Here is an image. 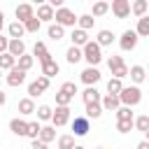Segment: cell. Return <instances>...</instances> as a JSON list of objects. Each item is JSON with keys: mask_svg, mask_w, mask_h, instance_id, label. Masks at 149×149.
I'll list each match as a JSON object with an SVG mask.
<instances>
[{"mask_svg": "<svg viewBox=\"0 0 149 149\" xmlns=\"http://www.w3.org/2000/svg\"><path fill=\"white\" fill-rule=\"evenodd\" d=\"M81 56H84V61L88 63V68H95V65L102 61V49L95 44V40H88V42L81 47Z\"/></svg>", "mask_w": 149, "mask_h": 149, "instance_id": "obj_1", "label": "cell"}, {"mask_svg": "<svg viewBox=\"0 0 149 149\" xmlns=\"http://www.w3.org/2000/svg\"><path fill=\"white\" fill-rule=\"evenodd\" d=\"M140 100H142V91H140V86H123L121 93H119V102H121V107H135Z\"/></svg>", "mask_w": 149, "mask_h": 149, "instance_id": "obj_2", "label": "cell"}, {"mask_svg": "<svg viewBox=\"0 0 149 149\" xmlns=\"http://www.w3.org/2000/svg\"><path fill=\"white\" fill-rule=\"evenodd\" d=\"M107 68H109V72H112L114 79L128 77V65H126V61H123L121 56H109V58H107Z\"/></svg>", "mask_w": 149, "mask_h": 149, "instance_id": "obj_3", "label": "cell"}, {"mask_svg": "<svg viewBox=\"0 0 149 149\" xmlns=\"http://www.w3.org/2000/svg\"><path fill=\"white\" fill-rule=\"evenodd\" d=\"M54 19H56V23H58L61 28H68V26H72V28H74V23H77V14H74L72 9H68V7L56 9Z\"/></svg>", "mask_w": 149, "mask_h": 149, "instance_id": "obj_4", "label": "cell"}, {"mask_svg": "<svg viewBox=\"0 0 149 149\" xmlns=\"http://www.w3.org/2000/svg\"><path fill=\"white\" fill-rule=\"evenodd\" d=\"M137 33L135 30H123L121 33V37H119V47H121V51H133L135 47H137Z\"/></svg>", "mask_w": 149, "mask_h": 149, "instance_id": "obj_5", "label": "cell"}, {"mask_svg": "<svg viewBox=\"0 0 149 149\" xmlns=\"http://www.w3.org/2000/svg\"><path fill=\"white\" fill-rule=\"evenodd\" d=\"M47 88H49V79L40 74L35 81H30V84H28V98H37V95H42Z\"/></svg>", "mask_w": 149, "mask_h": 149, "instance_id": "obj_6", "label": "cell"}, {"mask_svg": "<svg viewBox=\"0 0 149 149\" xmlns=\"http://www.w3.org/2000/svg\"><path fill=\"white\" fill-rule=\"evenodd\" d=\"M109 9H112V14L116 19H128L130 16V2L128 0H112Z\"/></svg>", "mask_w": 149, "mask_h": 149, "instance_id": "obj_7", "label": "cell"}, {"mask_svg": "<svg viewBox=\"0 0 149 149\" xmlns=\"http://www.w3.org/2000/svg\"><path fill=\"white\" fill-rule=\"evenodd\" d=\"M70 121V107H56L54 114H51V126L54 128H61Z\"/></svg>", "mask_w": 149, "mask_h": 149, "instance_id": "obj_8", "label": "cell"}, {"mask_svg": "<svg viewBox=\"0 0 149 149\" xmlns=\"http://www.w3.org/2000/svg\"><path fill=\"white\" fill-rule=\"evenodd\" d=\"M88 130H91V123H88V119H86L84 114H79V116L72 119V133H74L77 137H84Z\"/></svg>", "mask_w": 149, "mask_h": 149, "instance_id": "obj_9", "label": "cell"}, {"mask_svg": "<svg viewBox=\"0 0 149 149\" xmlns=\"http://www.w3.org/2000/svg\"><path fill=\"white\" fill-rule=\"evenodd\" d=\"M14 14H16V21H19V23H26L28 19H33V16H35V9H33V5L21 2V5H16Z\"/></svg>", "mask_w": 149, "mask_h": 149, "instance_id": "obj_10", "label": "cell"}, {"mask_svg": "<svg viewBox=\"0 0 149 149\" xmlns=\"http://www.w3.org/2000/svg\"><path fill=\"white\" fill-rule=\"evenodd\" d=\"M79 77H81V81H84L86 86H95V84L100 81V77H102V74H100V70H98V68H86V70H81V74H79Z\"/></svg>", "mask_w": 149, "mask_h": 149, "instance_id": "obj_11", "label": "cell"}, {"mask_svg": "<svg viewBox=\"0 0 149 149\" xmlns=\"http://www.w3.org/2000/svg\"><path fill=\"white\" fill-rule=\"evenodd\" d=\"M5 81H7L9 86H14V88H16V86H21V84L26 81V72H23V70H19V68L14 65V68H12L9 72H7V77H5Z\"/></svg>", "mask_w": 149, "mask_h": 149, "instance_id": "obj_12", "label": "cell"}, {"mask_svg": "<svg viewBox=\"0 0 149 149\" xmlns=\"http://www.w3.org/2000/svg\"><path fill=\"white\" fill-rule=\"evenodd\" d=\"M100 107H102V112H116V109L121 107L119 95H109V93H105V95L100 98Z\"/></svg>", "mask_w": 149, "mask_h": 149, "instance_id": "obj_13", "label": "cell"}, {"mask_svg": "<svg viewBox=\"0 0 149 149\" xmlns=\"http://www.w3.org/2000/svg\"><path fill=\"white\" fill-rule=\"evenodd\" d=\"M35 56H37V61H40L42 65L51 61V54H49V49H47L44 42H35V47H33V58H35Z\"/></svg>", "mask_w": 149, "mask_h": 149, "instance_id": "obj_14", "label": "cell"}, {"mask_svg": "<svg viewBox=\"0 0 149 149\" xmlns=\"http://www.w3.org/2000/svg\"><path fill=\"white\" fill-rule=\"evenodd\" d=\"M128 77H130L133 86H137V84H142L147 79V70L142 65H133V68H128Z\"/></svg>", "mask_w": 149, "mask_h": 149, "instance_id": "obj_15", "label": "cell"}, {"mask_svg": "<svg viewBox=\"0 0 149 149\" xmlns=\"http://www.w3.org/2000/svg\"><path fill=\"white\" fill-rule=\"evenodd\" d=\"M16 109H19V114L21 116H30V114H35V100L33 98H21L19 100V105H16Z\"/></svg>", "mask_w": 149, "mask_h": 149, "instance_id": "obj_16", "label": "cell"}, {"mask_svg": "<svg viewBox=\"0 0 149 149\" xmlns=\"http://www.w3.org/2000/svg\"><path fill=\"white\" fill-rule=\"evenodd\" d=\"M9 130H12L14 135H19V137H26V130H28V121H26V119H19V116H14V119L9 121Z\"/></svg>", "mask_w": 149, "mask_h": 149, "instance_id": "obj_17", "label": "cell"}, {"mask_svg": "<svg viewBox=\"0 0 149 149\" xmlns=\"http://www.w3.org/2000/svg\"><path fill=\"white\" fill-rule=\"evenodd\" d=\"M81 100H84V105H95V102H100V91L95 86H86L81 93Z\"/></svg>", "mask_w": 149, "mask_h": 149, "instance_id": "obj_18", "label": "cell"}, {"mask_svg": "<svg viewBox=\"0 0 149 149\" xmlns=\"http://www.w3.org/2000/svg\"><path fill=\"white\" fill-rule=\"evenodd\" d=\"M7 54H12L14 58H21V56L26 54V44H23V40H9Z\"/></svg>", "mask_w": 149, "mask_h": 149, "instance_id": "obj_19", "label": "cell"}, {"mask_svg": "<svg viewBox=\"0 0 149 149\" xmlns=\"http://www.w3.org/2000/svg\"><path fill=\"white\" fill-rule=\"evenodd\" d=\"M54 14H56V9L51 7V5H37V19L40 21H54Z\"/></svg>", "mask_w": 149, "mask_h": 149, "instance_id": "obj_20", "label": "cell"}, {"mask_svg": "<svg viewBox=\"0 0 149 149\" xmlns=\"http://www.w3.org/2000/svg\"><path fill=\"white\" fill-rule=\"evenodd\" d=\"M70 40H72V47H84L86 42H88V33L86 30H79V28H74L72 30V35H70Z\"/></svg>", "mask_w": 149, "mask_h": 149, "instance_id": "obj_21", "label": "cell"}, {"mask_svg": "<svg viewBox=\"0 0 149 149\" xmlns=\"http://www.w3.org/2000/svg\"><path fill=\"white\" fill-rule=\"evenodd\" d=\"M130 12H133L137 19H142V16H147V12H149V2H147V0H135V2L130 5Z\"/></svg>", "mask_w": 149, "mask_h": 149, "instance_id": "obj_22", "label": "cell"}, {"mask_svg": "<svg viewBox=\"0 0 149 149\" xmlns=\"http://www.w3.org/2000/svg\"><path fill=\"white\" fill-rule=\"evenodd\" d=\"M7 33H9V40H21V37H23V33H26V28H23V23L12 21V23L7 26Z\"/></svg>", "mask_w": 149, "mask_h": 149, "instance_id": "obj_23", "label": "cell"}, {"mask_svg": "<svg viewBox=\"0 0 149 149\" xmlns=\"http://www.w3.org/2000/svg\"><path fill=\"white\" fill-rule=\"evenodd\" d=\"M112 42H114V33H112V30H107V28H105V30H100V33H98V37H95V44H98L100 49H102V47H109Z\"/></svg>", "mask_w": 149, "mask_h": 149, "instance_id": "obj_24", "label": "cell"}, {"mask_svg": "<svg viewBox=\"0 0 149 149\" xmlns=\"http://www.w3.org/2000/svg\"><path fill=\"white\" fill-rule=\"evenodd\" d=\"M58 72H61V65H58V63H56L54 58H51L49 63H44V65H42V77H47V79L56 77Z\"/></svg>", "mask_w": 149, "mask_h": 149, "instance_id": "obj_25", "label": "cell"}, {"mask_svg": "<svg viewBox=\"0 0 149 149\" xmlns=\"http://www.w3.org/2000/svg\"><path fill=\"white\" fill-rule=\"evenodd\" d=\"M40 142H44V144H49V142H54L56 140V128L54 126H42V130H40V137H37Z\"/></svg>", "mask_w": 149, "mask_h": 149, "instance_id": "obj_26", "label": "cell"}, {"mask_svg": "<svg viewBox=\"0 0 149 149\" xmlns=\"http://www.w3.org/2000/svg\"><path fill=\"white\" fill-rule=\"evenodd\" d=\"M133 128L140 130V133H147L149 130V114H140L133 119Z\"/></svg>", "mask_w": 149, "mask_h": 149, "instance_id": "obj_27", "label": "cell"}, {"mask_svg": "<svg viewBox=\"0 0 149 149\" xmlns=\"http://www.w3.org/2000/svg\"><path fill=\"white\" fill-rule=\"evenodd\" d=\"M84 56H81V49L79 47H70L68 51H65V61L70 63V65H74V63H79Z\"/></svg>", "mask_w": 149, "mask_h": 149, "instance_id": "obj_28", "label": "cell"}, {"mask_svg": "<svg viewBox=\"0 0 149 149\" xmlns=\"http://www.w3.org/2000/svg\"><path fill=\"white\" fill-rule=\"evenodd\" d=\"M107 12H109V2H105V0H98V2H93L91 16H105Z\"/></svg>", "mask_w": 149, "mask_h": 149, "instance_id": "obj_29", "label": "cell"}, {"mask_svg": "<svg viewBox=\"0 0 149 149\" xmlns=\"http://www.w3.org/2000/svg\"><path fill=\"white\" fill-rule=\"evenodd\" d=\"M93 23H95V19H93L91 14L77 16V28H79V30H88V28H93Z\"/></svg>", "mask_w": 149, "mask_h": 149, "instance_id": "obj_30", "label": "cell"}, {"mask_svg": "<svg viewBox=\"0 0 149 149\" xmlns=\"http://www.w3.org/2000/svg\"><path fill=\"white\" fill-rule=\"evenodd\" d=\"M47 35H49L54 42H58V40H63V35H65V28H61L58 23H51V26L47 28Z\"/></svg>", "mask_w": 149, "mask_h": 149, "instance_id": "obj_31", "label": "cell"}, {"mask_svg": "<svg viewBox=\"0 0 149 149\" xmlns=\"http://www.w3.org/2000/svg\"><path fill=\"white\" fill-rule=\"evenodd\" d=\"M33 63H35V58H33L30 54H23L21 58H16V68H19V70H23V72H28V70L33 68Z\"/></svg>", "mask_w": 149, "mask_h": 149, "instance_id": "obj_32", "label": "cell"}, {"mask_svg": "<svg viewBox=\"0 0 149 149\" xmlns=\"http://www.w3.org/2000/svg\"><path fill=\"white\" fill-rule=\"evenodd\" d=\"M137 37H149V16L137 19V28H135Z\"/></svg>", "mask_w": 149, "mask_h": 149, "instance_id": "obj_33", "label": "cell"}, {"mask_svg": "<svg viewBox=\"0 0 149 149\" xmlns=\"http://www.w3.org/2000/svg\"><path fill=\"white\" fill-rule=\"evenodd\" d=\"M14 65H16V58L12 54H0V70H7L9 72Z\"/></svg>", "mask_w": 149, "mask_h": 149, "instance_id": "obj_34", "label": "cell"}, {"mask_svg": "<svg viewBox=\"0 0 149 149\" xmlns=\"http://www.w3.org/2000/svg\"><path fill=\"white\" fill-rule=\"evenodd\" d=\"M86 119H100L102 116V107H100V102H95V105H86V114H84Z\"/></svg>", "mask_w": 149, "mask_h": 149, "instance_id": "obj_35", "label": "cell"}, {"mask_svg": "<svg viewBox=\"0 0 149 149\" xmlns=\"http://www.w3.org/2000/svg\"><path fill=\"white\" fill-rule=\"evenodd\" d=\"M40 130H42L40 121H28V130H26V137H30V140H37V137H40Z\"/></svg>", "mask_w": 149, "mask_h": 149, "instance_id": "obj_36", "label": "cell"}, {"mask_svg": "<svg viewBox=\"0 0 149 149\" xmlns=\"http://www.w3.org/2000/svg\"><path fill=\"white\" fill-rule=\"evenodd\" d=\"M121 88H123L121 79H114V77H112V79L107 81V93H109V95H119V93H121Z\"/></svg>", "mask_w": 149, "mask_h": 149, "instance_id": "obj_37", "label": "cell"}, {"mask_svg": "<svg viewBox=\"0 0 149 149\" xmlns=\"http://www.w3.org/2000/svg\"><path fill=\"white\" fill-rule=\"evenodd\" d=\"M35 112H37V119H40V121H51V114H54V109H51L49 105H40Z\"/></svg>", "mask_w": 149, "mask_h": 149, "instance_id": "obj_38", "label": "cell"}, {"mask_svg": "<svg viewBox=\"0 0 149 149\" xmlns=\"http://www.w3.org/2000/svg\"><path fill=\"white\" fill-rule=\"evenodd\" d=\"M56 149H74V135H61Z\"/></svg>", "mask_w": 149, "mask_h": 149, "instance_id": "obj_39", "label": "cell"}, {"mask_svg": "<svg viewBox=\"0 0 149 149\" xmlns=\"http://www.w3.org/2000/svg\"><path fill=\"white\" fill-rule=\"evenodd\" d=\"M40 26H42V21H40L37 16H33V19H28V21L23 23V28H26V33H37V30H40Z\"/></svg>", "mask_w": 149, "mask_h": 149, "instance_id": "obj_40", "label": "cell"}, {"mask_svg": "<svg viewBox=\"0 0 149 149\" xmlns=\"http://www.w3.org/2000/svg\"><path fill=\"white\" fill-rule=\"evenodd\" d=\"M135 116H133V112H130V107H119L116 109V121H133Z\"/></svg>", "mask_w": 149, "mask_h": 149, "instance_id": "obj_41", "label": "cell"}, {"mask_svg": "<svg viewBox=\"0 0 149 149\" xmlns=\"http://www.w3.org/2000/svg\"><path fill=\"white\" fill-rule=\"evenodd\" d=\"M70 102H72V98L68 93H63V91L56 93V107H70Z\"/></svg>", "mask_w": 149, "mask_h": 149, "instance_id": "obj_42", "label": "cell"}, {"mask_svg": "<svg viewBox=\"0 0 149 149\" xmlns=\"http://www.w3.org/2000/svg\"><path fill=\"white\" fill-rule=\"evenodd\" d=\"M61 91H63V93H68L70 98H74V93H77V84H74V81H63Z\"/></svg>", "mask_w": 149, "mask_h": 149, "instance_id": "obj_43", "label": "cell"}, {"mask_svg": "<svg viewBox=\"0 0 149 149\" xmlns=\"http://www.w3.org/2000/svg\"><path fill=\"white\" fill-rule=\"evenodd\" d=\"M116 130L123 133V135L130 133V130H133V121H116Z\"/></svg>", "mask_w": 149, "mask_h": 149, "instance_id": "obj_44", "label": "cell"}, {"mask_svg": "<svg viewBox=\"0 0 149 149\" xmlns=\"http://www.w3.org/2000/svg\"><path fill=\"white\" fill-rule=\"evenodd\" d=\"M7 47H9V37L0 35V54H7Z\"/></svg>", "mask_w": 149, "mask_h": 149, "instance_id": "obj_45", "label": "cell"}, {"mask_svg": "<svg viewBox=\"0 0 149 149\" xmlns=\"http://www.w3.org/2000/svg\"><path fill=\"white\" fill-rule=\"evenodd\" d=\"M33 149H47V144L40 142V140H33Z\"/></svg>", "mask_w": 149, "mask_h": 149, "instance_id": "obj_46", "label": "cell"}, {"mask_svg": "<svg viewBox=\"0 0 149 149\" xmlns=\"http://www.w3.org/2000/svg\"><path fill=\"white\" fill-rule=\"evenodd\" d=\"M135 149H149V142H144V140H142V142H137V147H135Z\"/></svg>", "mask_w": 149, "mask_h": 149, "instance_id": "obj_47", "label": "cell"}, {"mask_svg": "<svg viewBox=\"0 0 149 149\" xmlns=\"http://www.w3.org/2000/svg\"><path fill=\"white\" fill-rule=\"evenodd\" d=\"M5 102H7V95H5V93H2V91H0V107H2V105H5Z\"/></svg>", "mask_w": 149, "mask_h": 149, "instance_id": "obj_48", "label": "cell"}, {"mask_svg": "<svg viewBox=\"0 0 149 149\" xmlns=\"http://www.w3.org/2000/svg\"><path fill=\"white\" fill-rule=\"evenodd\" d=\"M2 26H5V14L0 12V33H2Z\"/></svg>", "mask_w": 149, "mask_h": 149, "instance_id": "obj_49", "label": "cell"}, {"mask_svg": "<svg viewBox=\"0 0 149 149\" xmlns=\"http://www.w3.org/2000/svg\"><path fill=\"white\" fill-rule=\"evenodd\" d=\"M144 142H149V130H147V133H144Z\"/></svg>", "mask_w": 149, "mask_h": 149, "instance_id": "obj_50", "label": "cell"}, {"mask_svg": "<svg viewBox=\"0 0 149 149\" xmlns=\"http://www.w3.org/2000/svg\"><path fill=\"white\" fill-rule=\"evenodd\" d=\"M74 149H86V147H81V144H74Z\"/></svg>", "mask_w": 149, "mask_h": 149, "instance_id": "obj_51", "label": "cell"}, {"mask_svg": "<svg viewBox=\"0 0 149 149\" xmlns=\"http://www.w3.org/2000/svg\"><path fill=\"white\" fill-rule=\"evenodd\" d=\"M144 70H147V74H149V68H144Z\"/></svg>", "mask_w": 149, "mask_h": 149, "instance_id": "obj_52", "label": "cell"}, {"mask_svg": "<svg viewBox=\"0 0 149 149\" xmlns=\"http://www.w3.org/2000/svg\"><path fill=\"white\" fill-rule=\"evenodd\" d=\"M95 149H102V147H95Z\"/></svg>", "mask_w": 149, "mask_h": 149, "instance_id": "obj_53", "label": "cell"}, {"mask_svg": "<svg viewBox=\"0 0 149 149\" xmlns=\"http://www.w3.org/2000/svg\"><path fill=\"white\" fill-rule=\"evenodd\" d=\"M0 77H2V70H0Z\"/></svg>", "mask_w": 149, "mask_h": 149, "instance_id": "obj_54", "label": "cell"}]
</instances>
